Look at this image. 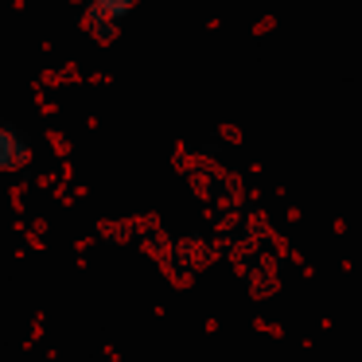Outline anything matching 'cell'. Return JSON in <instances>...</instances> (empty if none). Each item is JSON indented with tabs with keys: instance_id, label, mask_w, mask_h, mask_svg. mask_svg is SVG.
Here are the masks:
<instances>
[{
	"instance_id": "obj_2",
	"label": "cell",
	"mask_w": 362,
	"mask_h": 362,
	"mask_svg": "<svg viewBox=\"0 0 362 362\" xmlns=\"http://www.w3.org/2000/svg\"><path fill=\"white\" fill-rule=\"evenodd\" d=\"M32 160V141L16 125L0 121V172H20Z\"/></svg>"
},
{
	"instance_id": "obj_1",
	"label": "cell",
	"mask_w": 362,
	"mask_h": 362,
	"mask_svg": "<svg viewBox=\"0 0 362 362\" xmlns=\"http://www.w3.org/2000/svg\"><path fill=\"white\" fill-rule=\"evenodd\" d=\"M133 8H136V0H86V20L98 40H110L133 16Z\"/></svg>"
}]
</instances>
